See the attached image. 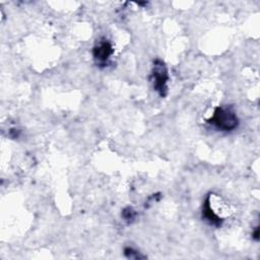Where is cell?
<instances>
[{"instance_id": "4", "label": "cell", "mask_w": 260, "mask_h": 260, "mask_svg": "<svg viewBox=\"0 0 260 260\" xmlns=\"http://www.w3.org/2000/svg\"><path fill=\"white\" fill-rule=\"evenodd\" d=\"M202 217L211 225H214L216 228H219L223 221L221 217H219L211 208L210 205V195H207V197L204 200L203 207H202Z\"/></svg>"}, {"instance_id": "3", "label": "cell", "mask_w": 260, "mask_h": 260, "mask_svg": "<svg viewBox=\"0 0 260 260\" xmlns=\"http://www.w3.org/2000/svg\"><path fill=\"white\" fill-rule=\"evenodd\" d=\"M113 53L114 49L112 47V44L106 39L99 41L92 49L93 58L96 64L100 66H105Z\"/></svg>"}, {"instance_id": "6", "label": "cell", "mask_w": 260, "mask_h": 260, "mask_svg": "<svg viewBox=\"0 0 260 260\" xmlns=\"http://www.w3.org/2000/svg\"><path fill=\"white\" fill-rule=\"evenodd\" d=\"M124 254L129 259H141V258H144V256L140 255V253L138 251H136V250H134L133 248H130V247H126L124 249Z\"/></svg>"}, {"instance_id": "7", "label": "cell", "mask_w": 260, "mask_h": 260, "mask_svg": "<svg viewBox=\"0 0 260 260\" xmlns=\"http://www.w3.org/2000/svg\"><path fill=\"white\" fill-rule=\"evenodd\" d=\"M252 237H253L254 240H256V241L259 240V228H258V226H256L255 231H254L253 234H252Z\"/></svg>"}, {"instance_id": "5", "label": "cell", "mask_w": 260, "mask_h": 260, "mask_svg": "<svg viewBox=\"0 0 260 260\" xmlns=\"http://www.w3.org/2000/svg\"><path fill=\"white\" fill-rule=\"evenodd\" d=\"M136 215H137L136 211L131 206H127L122 210V217L128 223H131L132 221H134V219L136 218Z\"/></svg>"}, {"instance_id": "1", "label": "cell", "mask_w": 260, "mask_h": 260, "mask_svg": "<svg viewBox=\"0 0 260 260\" xmlns=\"http://www.w3.org/2000/svg\"><path fill=\"white\" fill-rule=\"evenodd\" d=\"M210 125L219 131L230 132L235 130L239 125V119L231 108L217 107L212 116L207 121Z\"/></svg>"}, {"instance_id": "2", "label": "cell", "mask_w": 260, "mask_h": 260, "mask_svg": "<svg viewBox=\"0 0 260 260\" xmlns=\"http://www.w3.org/2000/svg\"><path fill=\"white\" fill-rule=\"evenodd\" d=\"M151 80L153 83V88L158 92L160 96H166L168 93V80L169 74L165 62L160 59H156L153 62L151 71Z\"/></svg>"}]
</instances>
